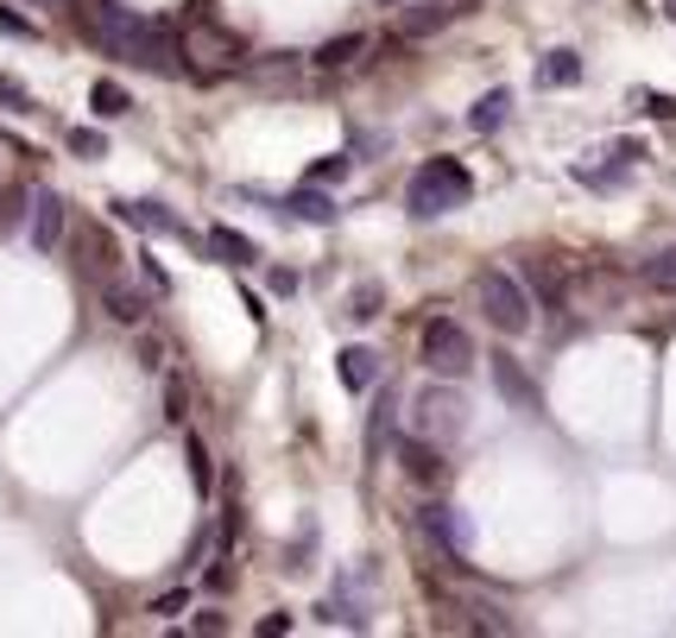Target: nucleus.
Returning <instances> with one entry per match:
<instances>
[{
  "instance_id": "obj_1",
  "label": "nucleus",
  "mask_w": 676,
  "mask_h": 638,
  "mask_svg": "<svg viewBox=\"0 0 676 638\" xmlns=\"http://www.w3.org/2000/svg\"><path fill=\"white\" fill-rule=\"evenodd\" d=\"M468 190H474V177L455 165V158H430L424 171L411 177V190H405V215L411 222H437V215L449 209H462Z\"/></svg>"
},
{
  "instance_id": "obj_2",
  "label": "nucleus",
  "mask_w": 676,
  "mask_h": 638,
  "mask_svg": "<svg viewBox=\"0 0 676 638\" xmlns=\"http://www.w3.org/2000/svg\"><path fill=\"white\" fill-rule=\"evenodd\" d=\"M474 304H481V316L500 335H525L531 330V291H525L512 272H500V266L474 272Z\"/></svg>"
},
{
  "instance_id": "obj_3",
  "label": "nucleus",
  "mask_w": 676,
  "mask_h": 638,
  "mask_svg": "<svg viewBox=\"0 0 676 638\" xmlns=\"http://www.w3.org/2000/svg\"><path fill=\"white\" fill-rule=\"evenodd\" d=\"M418 349H424V367L437 373V380H462V373L474 367V335H468L455 316H430L424 335H418Z\"/></svg>"
},
{
  "instance_id": "obj_4",
  "label": "nucleus",
  "mask_w": 676,
  "mask_h": 638,
  "mask_svg": "<svg viewBox=\"0 0 676 638\" xmlns=\"http://www.w3.org/2000/svg\"><path fill=\"white\" fill-rule=\"evenodd\" d=\"M120 58H134L139 70H153V77H177V70H184V39H177L172 20H134Z\"/></svg>"
},
{
  "instance_id": "obj_5",
  "label": "nucleus",
  "mask_w": 676,
  "mask_h": 638,
  "mask_svg": "<svg viewBox=\"0 0 676 638\" xmlns=\"http://www.w3.org/2000/svg\"><path fill=\"white\" fill-rule=\"evenodd\" d=\"M411 424H418V436H430V443H455L468 430V405L455 386H424L418 399H411Z\"/></svg>"
},
{
  "instance_id": "obj_6",
  "label": "nucleus",
  "mask_w": 676,
  "mask_h": 638,
  "mask_svg": "<svg viewBox=\"0 0 676 638\" xmlns=\"http://www.w3.org/2000/svg\"><path fill=\"white\" fill-rule=\"evenodd\" d=\"M134 20L139 13H127L120 0H82L77 7V26H82V39H96L101 51H127V32H134Z\"/></svg>"
},
{
  "instance_id": "obj_7",
  "label": "nucleus",
  "mask_w": 676,
  "mask_h": 638,
  "mask_svg": "<svg viewBox=\"0 0 676 638\" xmlns=\"http://www.w3.org/2000/svg\"><path fill=\"white\" fill-rule=\"evenodd\" d=\"M487 373H493V386H500V399L512 411H525V418H543V392H538V380L512 361V354H487Z\"/></svg>"
},
{
  "instance_id": "obj_8",
  "label": "nucleus",
  "mask_w": 676,
  "mask_h": 638,
  "mask_svg": "<svg viewBox=\"0 0 676 638\" xmlns=\"http://www.w3.org/2000/svg\"><path fill=\"white\" fill-rule=\"evenodd\" d=\"M63 234H70V209H63V196L58 190H39L32 196V253H51L63 247Z\"/></svg>"
},
{
  "instance_id": "obj_9",
  "label": "nucleus",
  "mask_w": 676,
  "mask_h": 638,
  "mask_svg": "<svg viewBox=\"0 0 676 638\" xmlns=\"http://www.w3.org/2000/svg\"><path fill=\"white\" fill-rule=\"evenodd\" d=\"M108 209H115V222H127V228H139V234H184L177 209H165L153 196H115Z\"/></svg>"
},
{
  "instance_id": "obj_10",
  "label": "nucleus",
  "mask_w": 676,
  "mask_h": 638,
  "mask_svg": "<svg viewBox=\"0 0 676 638\" xmlns=\"http://www.w3.org/2000/svg\"><path fill=\"white\" fill-rule=\"evenodd\" d=\"M399 462L418 487H443L449 481V462H443V443H430V436H405L399 443Z\"/></svg>"
},
{
  "instance_id": "obj_11",
  "label": "nucleus",
  "mask_w": 676,
  "mask_h": 638,
  "mask_svg": "<svg viewBox=\"0 0 676 638\" xmlns=\"http://www.w3.org/2000/svg\"><path fill=\"white\" fill-rule=\"evenodd\" d=\"M424 531L443 543V557H449V562H462V557H468V543H474V531H468V519L455 512V506H424Z\"/></svg>"
},
{
  "instance_id": "obj_12",
  "label": "nucleus",
  "mask_w": 676,
  "mask_h": 638,
  "mask_svg": "<svg viewBox=\"0 0 676 638\" xmlns=\"http://www.w3.org/2000/svg\"><path fill=\"white\" fill-rule=\"evenodd\" d=\"M335 373H342V386H349V392H368V386H380V373H386V367H380V354H373V349L354 342V349L335 354Z\"/></svg>"
},
{
  "instance_id": "obj_13",
  "label": "nucleus",
  "mask_w": 676,
  "mask_h": 638,
  "mask_svg": "<svg viewBox=\"0 0 676 638\" xmlns=\"http://www.w3.org/2000/svg\"><path fill=\"white\" fill-rule=\"evenodd\" d=\"M285 209H291V222H310V228H329L335 222V196H323V184H304V190H291L285 196Z\"/></svg>"
},
{
  "instance_id": "obj_14",
  "label": "nucleus",
  "mask_w": 676,
  "mask_h": 638,
  "mask_svg": "<svg viewBox=\"0 0 676 638\" xmlns=\"http://www.w3.org/2000/svg\"><path fill=\"white\" fill-rule=\"evenodd\" d=\"M368 51H373L368 32H342V39H323V45H316V58H310V63H316V70H349V63H361Z\"/></svg>"
},
{
  "instance_id": "obj_15",
  "label": "nucleus",
  "mask_w": 676,
  "mask_h": 638,
  "mask_svg": "<svg viewBox=\"0 0 676 638\" xmlns=\"http://www.w3.org/2000/svg\"><path fill=\"white\" fill-rule=\"evenodd\" d=\"M184 58H196L203 70H228V63H234V39H222V32H209V26H203V32H190V39H184Z\"/></svg>"
},
{
  "instance_id": "obj_16",
  "label": "nucleus",
  "mask_w": 676,
  "mask_h": 638,
  "mask_svg": "<svg viewBox=\"0 0 676 638\" xmlns=\"http://www.w3.org/2000/svg\"><path fill=\"white\" fill-rule=\"evenodd\" d=\"M209 253L222 259V266H253V259H259V247H253L241 228H228V222H222V228H209Z\"/></svg>"
},
{
  "instance_id": "obj_17",
  "label": "nucleus",
  "mask_w": 676,
  "mask_h": 638,
  "mask_svg": "<svg viewBox=\"0 0 676 638\" xmlns=\"http://www.w3.org/2000/svg\"><path fill=\"white\" fill-rule=\"evenodd\" d=\"M101 304H108V316H115V323H127V330H139V323H146V297H139V291H127V285H115V278H101Z\"/></svg>"
},
{
  "instance_id": "obj_18",
  "label": "nucleus",
  "mask_w": 676,
  "mask_h": 638,
  "mask_svg": "<svg viewBox=\"0 0 676 638\" xmlns=\"http://www.w3.org/2000/svg\"><path fill=\"white\" fill-rule=\"evenodd\" d=\"M506 115H512V89H487V96L468 108V127H474V134H493V127H506Z\"/></svg>"
},
{
  "instance_id": "obj_19",
  "label": "nucleus",
  "mask_w": 676,
  "mask_h": 638,
  "mask_svg": "<svg viewBox=\"0 0 676 638\" xmlns=\"http://www.w3.org/2000/svg\"><path fill=\"white\" fill-rule=\"evenodd\" d=\"M569 82H581V58L576 51H550L538 63V89H569Z\"/></svg>"
},
{
  "instance_id": "obj_20",
  "label": "nucleus",
  "mask_w": 676,
  "mask_h": 638,
  "mask_svg": "<svg viewBox=\"0 0 676 638\" xmlns=\"http://www.w3.org/2000/svg\"><path fill=\"white\" fill-rule=\"evenodd\" d=\"M392 399H399V386L380 373V411H373V424H368V449H373V455L392 443Z\"/></svg>"
},
{
  "instance_id": "obj_21",
  "label": "nucleus",
  "mask_w": 676,
  "mask_h": 638,
  "mask_svg": "<svg viewBox=\"0 0 676 638\" xmlns=\"http://www.w3.org/2000/svg\"><path fill=\"white\" fill-rule=\"evenodd\" d=\"M89 108H96L101 120H120V115H127V108H134V96H127V89H120L115 77H101L96 89H89Z\"/></svg>"
},
{
  "instance_id": "obj_22",
  "label": "nucleus",
  "mask_w": 676,
  "mask_h": 638,
  "mask_svg": "<svg viewBox=\"0 0 676 638\" xmlns=\"http://www.w3.org/2000/svg\"><path fill=\"white\" fill-rule=\"evenodd\" d=\"M638 278L651 291H664V297H676V247H664V253H651L645 266H638Z\"/></svg>"
},
{
  "instance_id": "obj_23",
  "label": "nucleus",
  "mask_w": 676,
  "mask_h": 638,
  "mask_svg": "<svg viewBox=\"0 0 676 638\" xmlns=\"http://www.w3.org/2000/svg\"><path fill=\"white\" fill-rule=\"evenodd\" d=\"M449 13H462V7H430V0H424V7H411V13H405V39H424V32H437Z\"/></svg>"
},
{
  "instance_id": "obj_24",
  "label": "nucleus",
  "mask_w": 676,
  "mask_h": 638,
  "mask_svg": "<svg viewBox=\"0 0 676 638\" xmlns=\"http://www.w3.org/2000/svg\"><path fill=\"white\" fill-rule=\"evenodd\" d=\"M531 291H538L543 304H562V297H569L562 272H557V266H543V259H531Z\"/></svg>"
},
{
  "instance_id": "obj_25",
  "label": "nucleus",
  "mask_w": 676,
  "mask_h": 638,
  "mask_svg": "<svg viewBox=\"0 0 676 638\" xmlns=\"http://www.w3.org/2000/svg\"><path fill=\"white\" fill-rule=\"evenodd\" d=\"M77 247L89 253V259H82V266L96 272V278H101V272H108V259H115V247H108V241H101L96 228H77Z\"/></svg>"
},
{
  "instance_id": "obj_26",
  "label": "nucleus",
  "mask_w": 676,
  "mask_h": 638,
  "mask_svg": "<svg viewBox=\"0 0 676 638\" xmlns=\"http://www.w3.org/2000/svg\"><path fill=\"white\" fill-rule=\"evenodd\" d=\"M380 310H386V297H380V285H361V291H354V297H349V323H373Z\"/></svg>"
},
{
  "instance_id": "obj_27",
  "label": "nucleus",
  "mask_w": 676,
  "mask_h": 638,
  "mask_svg": "<svg viewBox=\"0 0 676 638\" xmlns=\"http://www.w3.org/2000/svg\"><path fill=\"white\" fill-rule=\"evenodd\" d=\"M354 171V158L349 153H335V158H316V165H310V184H342V177Z\"/></svg>"
},
{
  "instance_id": "obj_28",
  "label": "nucleus",
  "mask_w": 676,
  "mask_h": 638,
  "mask_svg": "<svg viewBox=\"0 0 676 638\" xmlns=\"http://www.w3.org/2000/svg\"><path fill=\"white\" fill-rule=\"evenodd\" d=\"M70 153H77V158H101V153H108V139H101L96 127H70Z\"/></svg>"
},
{
  "instance_id": "obj_29",
  "label": "nucleus",
  "mask_w": 676,
  "mask_h": 638,
  "mask_svg": "<svg viewBox=\"0 0 676 638\" xmlns=\"http://www.w3.org/2000/svg\"><path fill=\"white\" fill-rule=\"evenodd\" d=\"M468 614H474V626H481V632H512V619H506L500 607H493V600H474Z\"/></svg>"
},
{
  "instance_id": "obj_30",
  "label": "nucleus",
  "mask_w": 676,
  "mask_h": 638,
  "mask_svg": "<svg viewBox=\"0 0 676 638\" xmlns=\"http://www.w3.org/2000/svg\"><path fill=\"white\" fill-rule=\"evenodd\" d=\"M0 32L7 39H39V26L26 20V13H13V7H0Z\"/></svg>"
},
{
  "instance_id": "obj_31",
  "label": "nucleus",
  "mask_w": 676,
  "mask_h": 638,
  "mask_svg": "<svg viewBox=\"0 0 676 638\" xmlns=\"http://www.w3.org/2000/svg\"><path fill=\"white\" fill-rule=\"evenodd\" d=\"M139 367H165V342H158V335H139Z\"/></svg>"
},
{
  "instance_id": "obj_32",
  "label": "nucleus",
  "mask_w": 676,
  "mask_h": 638,
  "mask_svg": "<svg viewBox=\"0 0 676 638\" xmlns=\"http://www.w3.org/2000/svg\"><path fill=\"white\" fill-rule=\"evenodd\" d=\"M184 405H190V392H184V380H172V386H165V418H184Z\"/></svg>"
},
{
  "instance_id": "obj_33",
  "label": "nucleus",
  "mask_w": 676,
  "mask_h": 638,
  "mask_svg": "<svg viewBox=\"0 0 676 638\" xmlns=\"http://www.w3.org/2000/svg\"><path fill=\"white\" fill-rule=\"evenodd\" d=\"M184 607H190V595H184V588H177V595H158V600H153V614H158V619H177Z\"/></svg>"
},
{
  "instance_id": "obj_34",
  "label": "nucleus",
  "mask_w": 676,
  "mask_h": 638,
  "mask_svg": "<svg viewBox=\"0 0 676 638\" xmlns=\"http://www.w3.org/2000/svg\"><path fill=\"white\" fill-rule=\"evenodd\" d=\"M20 209H26L20 190H0V228H13V222H20Z\"/></svg>"
},
{
  "instance_id": "obj_35",
  "label": "nucleus",
  "mask_w": 676,
  "mask_h": 638,
  "mask_svg": "<svg viewBox=\"0 0 676 638\" xmlns=\"http://www.w3.org/2000/svg\"><path fill=\"white\" fill-rule=\"evenodd\" d=\"M190 474H196V487H209V449L190 436Z\"/></svg>"
},
{
  "instance_id": "obj_36",
  "label": "nucleus",
  "mask_w": 676,
  "mask_h": 638,
  "mask_svg": "<svg viewBox=\"0 0 676 638\" xmlns=\"http://www.w3.org/2000/svg\"><path fill=\"white\" fill-rule=\"evenodd\" d=\"M0 101H13V108H32V96H26L20 82H7V77H0Z\"/></svg>"
},
{
  "instance_id": "obj_37",
  "label": "nucleus",
  "mask_w": 676,
  "mask_h": 638,
  "mask_svg": "<svg viewBox=\"0 0 676 638\" xmlns=\"http://www.w3.org/2000/svg\"><path fill=\"white\" fill-rule=\"evenodd\" d=\"M222 626H228L222 614H196V619H190V632H222Z\"/></svg>"
},
{
  "instance_id": "obj_38",
  "label": "nucleus",
  "mask_w": 676,
  "mask_h": 638,
  "mask_svg": "<svg viewBox=\"0 0 676 638\" xmlns=\"http://www.w3.org/2000/svg\"><path fill=\"white\" fill-rule=\"evenodd\" d=\"M278 632H291V619H285V614H272V619H259V638H278Z\"/></svg>"
},
{
  "instance_id": "obj_39",
  "label": "nucleus",
  "mask_w": 676,
  "mask_h": 638,
  "mask_svg": "<svg viewBox=\"0 0 676 638\" xmlns=\"http://www.w3.org/2000/svg\"><path fill=\"white\" fill-rule=\"evenodd\" d=\"M670 13H676V0H670Z\"/></svg>"
}]
</instances>
